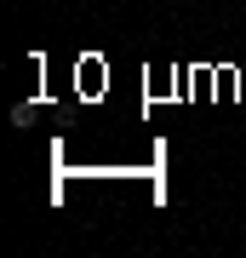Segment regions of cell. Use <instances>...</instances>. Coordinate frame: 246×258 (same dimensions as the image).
<instances>
[]
</instances>
